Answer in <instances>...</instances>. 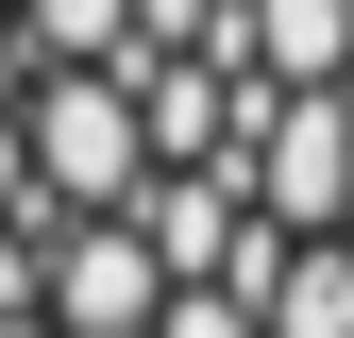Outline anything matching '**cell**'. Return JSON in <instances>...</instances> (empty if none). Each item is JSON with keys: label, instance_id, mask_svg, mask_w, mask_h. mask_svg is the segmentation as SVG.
Wrapping results in <instances>:
<instances>
[{"label": "cell", "instance_id": "obj_1", "mask_svg": "<svg viewBox=\"0 0 354 338\" xmlns=\"http://www.w3.org/2000/svg\"><path fill=\"white\" fill-rule=\"evenodd\" d=\"M0 338H354V0H0Z\"/></svg>", "mask_w": 354, "mask_h": 338}]
</instances>
